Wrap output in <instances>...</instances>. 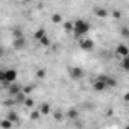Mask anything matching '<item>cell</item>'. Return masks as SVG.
<instances>
[{
    "label": "cell",
    "instance_id": "1",
    "mask_svg": "<svg viewBox=\"0 0 129 129\" xmlns=\"http://www.w3.org/2000/svg\"><path fill=\"white\" fill-rule=\"evenodd\" d=\"M88 24L85 23V21H78L76 24H75V30H76V35H84V34H87L88 32Z\"/></svg>",
    "mask_w": 129,
    "mask_h": 129
},
{
    "label": "cell",
    "instance_id": "2",
    "mask_svg": "<svg viewBox=\"0 0 129 129\" xmlns=\"http://www.w3.org/2000/svg\"><path fill=\"white\" fill-rule=\"evenodd\" d=\"M15 78H17V73H15L14 70L0 72V79H5V81H8V82H12V81H15Z\"/></svg>",
    "mask_w": 129,
    "mask_h": 129
}]
</instances>
